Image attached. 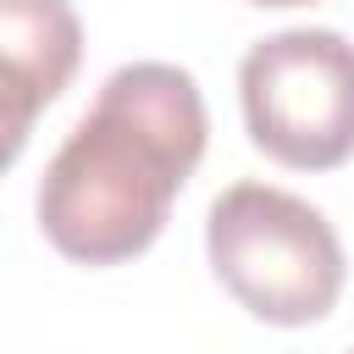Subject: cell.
Returning <instances> with one entry per match:
<instances>
[{"label": "cell", "instance_id": "8992f818", "mask_svg": "<svg viewBox=\"0 0 354 354\" xmlns=\"http://www.w3.org/2000/svg\"><path fill=\"white\" fill-rule=\"evenodd\" d=\"M243 6H266V11H293V6H321V0H243Z\"/></svg>", "mask_w": 354, "mask_h": 354}, {"label": "cell", "instance_id": "6da1fadb", "mask_svg": "<svg viewBox=\"0 0 354 354\" xmlns=\"http://www.w3.org/2000/svg\"><path fill=\"white\" fill-rule=\"evenodd\" d=\"M210 116L194 72L171 61L116 66L39 177V227L77 266L144 254L183 183L205 160Z\"/></svg>", "mask_w": 354, "mask_h": 354}, {"label": "cell", "instance_id": "5b68a950", "mask_svg": "<svg viewBox=\"0 0 354 354\" xmlns=\"http://www.w3.org/2000/svg\"><path fill=\"white\" fill-rule=\"evenodd\" d=\"M44 105H55V100H50L22 66H11V61L0 55V171L17 166V155L28 149V133H33V122H39Z\"/></svg>", "mask_w": 354, "mask_h": 354}, {"label": "cell", "instance_id": "7a4b0ae2", "mask_svg": "<svg viewBox=\"0 0 354 354\" xmlns=\"http://www.w3.org/2000/svg\"><path fill=\"white\" fill-rule=\"evenodd\" d=\"M205 254L221 288L266 326L326 321L348 277L332 221L271 183H232L210 199Z\"/></svg>", "mask_w": 354, "mask_h": 354}, {"label": "cell", "instance_id": "277c9868", "mask_svg": "<svg viewBox=\"0 0 354 354\" xmlns=\"http://www.w3.org/2000/svg\"><path fill=\"white\" fill-rule=\"evenodd\" d=\"M0 55L61 100L83 61V22L72 0H0Z\"/></svg>", "mask_w": 354, "mask_h": 354}, {"label": "cell", "instance_id": "3957f363", "mask_svg": "<svg viewBox=\"0 0 354 354\" xmlns=\"http://www.w3.org/2000/svg\"><path fill=\"white\" fill-rule=\"evenodd\" d=\"M243 127L260 155L293 171H332L354 155V44L337 28H282L238 61Z\"/></svg>", "mask_w": 354, "mask_h": 354}, {"label": "cell", "instance_id": "52a82bcc", "mask_svg": "<svg viewBox=\"0 0 354 354\" xmlns=\"http://www.w3.org/2000/svg\"><path fill=\"white\" fill-rule=\"evenodd\" d=\"M348 354H354V348H348Z\"/></svg>", "mask_w": 354, "mask_h": 354}]
</instances>
